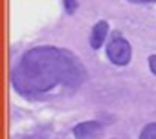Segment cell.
Masks as SVG:
<instances>
[{
	"label": "cell",
	"instance_id": "7",
	"mask_svg": "<svg viewBox=\"0 0 156 139\" xmlns=\"http://www.w3.org/2000/svg\"><path fill=\"white\" fill-rule=\"evenodd\" d=\"M149 66H151V72L156 75V55H151L149 57Z\"/></svg>",
	"mask_w": 156,
	"mask_h": 139
},
{
	"label": "cell",
	"instance_id": "4",
	"mask_svg": "<svg viewBox=\"0 0 156 139\" xmlns=\"http://www.w3.org/2000/svg\"><path fill=\"white\" fill-rule=\"evenodd\" d=\"M107 33H108V24L103 22V20L98 22V24L94 26V29H92V35H90V46H92L94 49L101 48V44H103Z\"/></svg>",
	"mask_w": 156,
	"mask_h": 139
},
{
	"label": "cell",
	"instance_id": "8",
	"mask_svg": "<svg viewBox=\"0 0 156 139\" xmlns=\"http://www.w3.org/2000/svg\"><path fill=\"white\" fill-rule=\"evenodd\" d=\"M132 2H156V0H132Z\"/></svg>",
	"mask_w": 156,
	"mask_h": 139
},
{
	"label": "cell",
	"instance_id": "3",
	"mask_svg": "<svg viewBox=\"0 0 156 139\" xmlns=\"http://www.w3.org/2000/svg\"><path fill=\"white\" fill-rule=\"evenodd\" d=\"M101 124L98 121H87V123H79L73 128V135L75 139H96L101 134Z\"/></svg>",
	"mask_w": 156,
	"mask_h": 139
},
{
	"label": "cell",
	"instance_id": "1",
	"mask_svg": "<svg viewBox=\"0 0 156 139\" xmlns=\"http://www.w3.org/2000/svg\"><path fill=\"white\" fill-rule=\"evenodd\" d=\"M81 72V64L73 55L55 48H35L15 68L13 83L20 93L33 95L48 92L55 84H72Z\"/></svg>",
	"mask_w": 156,
	"mask_h": 139
},
{
	"label": "cell",
	"instance_id": "6",
	"mask_svg": "<svg viewBox=\"0 0 156 139\" xmlns=\"http://www.w3.org/2000/svg\"><path fill=\"white\" fill-rule=\"evenodd\" d=\"M64 6H66V11L68 13H73L75 8H77V2H75V0H64Z\"/></svg>",
	"mask_w": 156,
	"mask_h": 139
},
{
	"label": "cell",
	"instance_id": "2",
	"mask_svg": "<svg viewBox=\"0 0 156 139\" xmlns=\"http://www.w3.org/2000/svg\"><path fill=\"white\" fill-rule=\"evenodd\" d=\"M107 57L118 64V66H125L130 60V44L121 37V35H114L107 46Z\"/></svg>",
	"mask_w": 156,
	"mask_h": 139
},
{
	"label": "cell",
	"instance_id": "5",
	"mask_svg": "<svg viewBox=\"0 0 156 139\" xmlns=\"http://www.w3.org/2000/svg\"><path fill=\"white\" fill-rule=\"evenodd\" d=\"M140 139H156V123H151L143 128Z\"/></svg>",
	"mask_w": 156,
	"mask_h": 139
}]
</instances>
